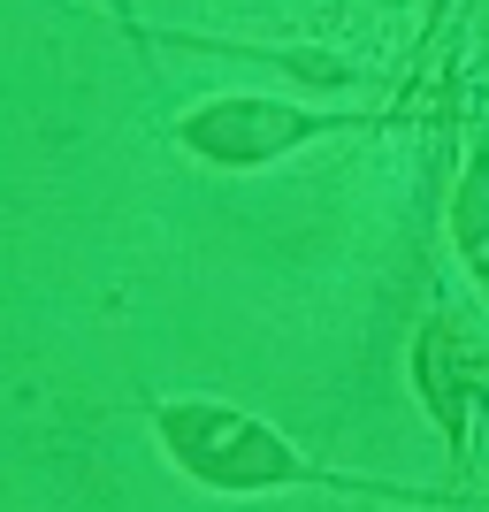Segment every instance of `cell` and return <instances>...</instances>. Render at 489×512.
Listing matches in <instances>:
<instances>
[{
	"mask_svg": "<svg viewBox=\"0 0 489 512\" xmlns=\"http://www.w3.org/2000/svg\"><path fill=\"white\" fill-rule=\"evenodd\" d=\"M146 428L161 459H169L192 490L207 497H283V490H337V497H375V505H459V490H398V482H360V474L321 467L306 444H291L276 421L230 406V398H207V390H176V398H153Z\"/></svg>",
	"mask_w": 489,
	"mask_h": 512,
	"instance_id": "6da1fadb",
	"label": "cell"
},
{
	"mask_svg": "<svg viewBox=\"0 0 489 512\" xmlns=\"http://www.w3.org/2000/svg\"><path fill=\"white\" fill-rule=\"evenodd\" d=\"M383 115H360V107H314V100H276V92H214V100L184 107L176 115V146L192 153L199 169L245 176V169H276L291 153L321 146V138H344V130H367Z\"/></svg>",
	"mask_w": 489,
	"mask_h": 512,
	"instance_id": "7a4b0ae2",
	"label": "cell"
},
{
	"mask_svg": "<svg viewBox=\"0 0 489 512\" xmlns=\"http://www.w3.org/2000/svg\"><path fill=\"white\" fill-rule=\"evenodd\" d=\"M413 390L436 413V436L451 451V474H474V436L489 421V321L474 306H436L413 337Z\"/></svg>",
	"mask_w": 489,
	"mask_h": 512,
	"instance_id": "3957f363",
	"label": "cell"
},
{
	"mask_svg": "<svg viewBox=\"0 0 489 512\" xmlns=\"http://www.w3.org/2000/svg\"><path fill=\"white\" fill-rule=\"evenodd\" d=\"M444 237L459 268L489 291V123H467L459 176H451V199H444Z\"/></svg>",
	"mask_w": 489,
	"mask_h": 512,
	"instance_id": "277c9868",
	"label": "cell"
},
{
	"mask_svg": "<svg viewBox=\"0 0 489 512\" xmlns=\"http://www.w3.org/2000/svg\"><path fill=\"white\" fill-rule=\"evenodd\" d=\"M100 8H107V16H115V23H123V31H130V39H138V46H153V31H146V23H138V16H130V0H100Z\"/></svg>",
	"mask_w": 489,
	"mask_h": 512,
	"instance_id": "5b68a950",
	"label": "cell"
}]
</instances>
